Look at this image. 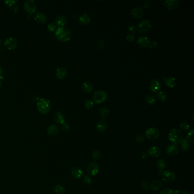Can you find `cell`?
I'll return each mask as SVG.
<instances>
[{"label": "cell", "instance_id": "53", "mask_svg": "<svg viewBox=\"0 0 194 194\" xmlns=\"http://www.w3.org/2000/svg\"><path fill=\"white\" fill-rule=\"evenodd\" d=\"M1 82L0 81V88H1Z\"/></svg>", "mask_w": 194, "mask_h": 194}, {"label": "cell", "instance_id": "13", "mask_svg": "<svg viewBox=\"0 0 194 194\" xmlns=\"http://www.w3.org/2000/svg\"><path fill=\"white\" fill-rule=\"evenodd\" d=\"M130 15L133 18L139 19L144 16V10L140 7H134L130 10Z\"/></svg>", "mask_w": 194, "mask_h": 194}, {"label": "cell", "instance_id": "7", "mask_svg": "<svg viewBox=\"0 0 194 194\" xmlns=\"http://www.w3.org/2000/svg\"><path fill=\"white\" fill-rule=\"evenodd\" d=\"M100 167L98 164L96 162H92L88 164L87 167V171L88 175L91 176H96L99 172Z\"/></svg>", "mask_w": 194, "mask_h": 194}, {"label": "cell", "instance_id": "38", "mask_svg": "<svg viewBox=\"0 0 194 194\" xmlns=\"http://www.w3.org/2000/svg\"><path fill=\"white\" fill-rule=\"evenodd\" d=\"M83 182L85 184V185L90 186L92 183V179L90 176H88V175H85L84 176Z\"/></svg>", "mask_w": 194, "mask_h": 194}, {"label": "cell", "instance_id": "1", "mask_svg": "<svg viewBox=\"0 0 194 194\" xmlns=\"http://www.w3.org/2000/svg\"><path fill=\"white\" fill-rule=\"evenodd\" d=\"M71 32L66 27H58L55 31V36L61 42H67L71 38Z\"/></svg>", "mask_w": 194, "mask_h": 194}, {"label": "cell", "instance_id": "14", "mask_svg": "<svg viewBox=\"0 0 194 194\" xmlns=\"http://www.w3.org/2000/svg\"><path fill=\"white\" fill-rule=\"evenodd\" d=\"M147 154L152 157L157 158L161 155L162 151L157 146H152L148 149Z\"/></svg>", "mask_w": 194, "mask_h": 194}, {"label": "cell", "instance_id": "28", "mask_svg": "<svg viewBox=\"0 0 194 194\" xmlns=\"http://www.w3.org/2000/svg\"><path fill=\"white\" fill-rule=\"evenodd\" d=\"M54 192L55 194H66V190L61 184H56L54 187Z\"/></svg>", "mask_w": 194, "mask_h": 194}, {"label": "cell", "instance_id": "5", "mask_svg": "<svg viewBox=\"0 0 194 194\" xmlns=\"http://www.w3.org/2000/svg\"><path fill=\"white\" fill-rule=\"evenodd\" d=\"M159 174L161 176L162 181L166 183H171L174 182L176 179L175 174L170 170H165L159 171Z\"/></svg>", "mask_w": 194, "mask_h": 194}, {"label": "cell", "instance_id": "42", "mask_svg": "<svg viewBox=\"0 0 194 194\" xmlns=\"http://www.w3.org/2000/svg\"><path fill=\"white\" fill-rule=\"evenodd\" d=\"M4 2L6 4L7 6L11 7V6L16 5L17 4V0H6V1H4Z\"/></svg>", "mask_w": 194, "mask_h": 194}, {"label": "cell", "instance_id": "52", "mask_svg": "<svg viewBox=\"0 0 194 194\" xmlns=\"http://www.w3.org/2000/svg\"><path fill=\"white\" fill-rule=\"evenodd\" d=\"M1 42H2V41H1V39H0V44H1Z\"/></svg>", "mask_w": 194, "mask_h": 194}, {"label": "cell", "instance_id": "23", "mask_svg": "<svg viewBox=\"0 0 194 194\" xmlns=\"http://www.w3.org/2000/svg\"><path fill=\"white\" fill-rule=\"evenodd\" d=\"M54 119L56 123L62 124L65 121V117L63 113L61 112H56L54 116Z\"/></svg>", "mask_w": 194, "mask_h": 194}, {"label": "cell", "instance_id": "8", "mask_svg": "<svg viewBox=\"0 0 194 194\" xmlns=\"http://www.w3.org/2000/svg\"><path fill=\"white\" fill-rule=\"evenodd\" d=\"M152 27V24L149 20L144 19L140 22L138 25L137 30L140 33H145L149 30Z\"/></svg>", "mask_w": 194, "mask_h": 194}, {"label": "cell", "instance_id": "27", "mask_svg": "<svg viewBox=\"0 0 194 194\" xmlns=\"http://www.w3.org/2000/svg\"><path fill=\"white\" fill-rule=\"evenodd\" d=\"M162 187V182L158 179L154 180L150 184V188L153 191H158Z\"/></svg>", "mask_w": 194, "mask_h": 194}, {"label": "cell", "instance_id": "11", "mask_svg": "<svg viewBox=\"0 0 194 194\" xmlns=\"http://www.w3.org/2000/svg\"><path fill=\"white\" fill-rule=\"evenodd\" d=\"M164 5L169 10H173L178 8L179 5V1L178 0H166L164 2Z\"/></svg>", "mask_w": 194, "mask_h": 194}, {"label": "cell", "instance_id": "50", "mask_svg": "<svg viewBox=\"0 0 194 194\" xmlns=\"http://www.w3.org/2000/svg\"><path fill=\"white\" fill-rule=\"evenodd\" d=\"M157 47V42L153 43L152 44V45L150 46V48H151V49H156Z\"/></svg>", "mask_w": 194, "mask_h": 194}, {"label": "cell", "instance_id": "3", "mask_svg": "<svg viewBox=\"0 0 194 194\" xmlns=\"http://www.w3.org/2000/svg\"><path fill=\"white\" fill-rule=\"evenodd\" d=\"M51 109V104L49 100L46 98H41L37 103V109L41 114L48 113Z\"/></svg>", "mask_w": 194, "mask_h": 194}, {"label": "cell", "instance_id": "48", "mask_svg": "<svg viewBox=\"0 0 194 194\" xmlns=\"http://www.w3.org/2000/svg\"><path fill=\"white\" fill-rule=\"evenodd\" d=\"M140 156H141V158H142V159H146V158H147L148 154H147V153H146V152H142Z\"/></svg>", "mask_w": 194, "mask_h": 194}, {"label": "cell", "instance_id": "41", "mask_svg": "<svg viewBox=\"0 0 194 194\" xmlns=\"http://www.w3.org/2000/svg\"><path fill=\"white\" fill-rule=\"evenodd\" d=\"M70 126L67 122L64 121L61 124V129L64 132H68L70 130Z\"/></svg>", "mask_w": 194, "mask_h": 194}, {"label": "cell", "instance_id": "19", "mask_svg": "<svg viewBox=\"0 0 194 194\" xmlns=\"http://www.w3.org/2000/svg\"><path fill=\"white\" fill-rule=\"evenodd\" d=\"M138 44L142 47H147L150 46V40L147 36H141L137 40Z\"/></svg>", "mask_w": 194, "mask_h": 194}, {"label": "cell", "instance_id": "46", "mask_svg": "<svg viewBox=\"0 0 194 194\" xmlns=\"http://www.w3.org/2000/svg\"><path fill=\"white\" fill-rule=\"evenodd\" d=\"M128 30L130 32H131L132 33H134L136 30V27L134 24H130L128 27Z\"/></svg>", "mask_w": 194, "mask_h": 194}, {"label": "cell", "instance_id": "34", "mask_svg": "<svg viewBox=\"0 0 194 194\" xmlns=\"http://www.w3.org/2000/svg\"><path fill=\"white\" fill-rule=\"evenodd\" d=\"M186 139L188 141L190 144H193L194 141V130L193 129H191L188 132Z\"/></svg>", "mask_w": 194, "mask_h": 194}, {"label": "cell", "instance_id": "40", "mask_svg": "<svg viewBox=\"0 0 194 194\" xmlns=\"http://www.w3.org/2000/svg\"><path fill=\"white\" fill-rule=\"evenodd\" d=\"M145 140V137L142 134H138L136 137V141L138 142V143H142Z\"/></svg>", "mask_w": 194, "mask_h": 194}, {"label": "cell", "instance_id": "12", "mask_svg": "<svg viewBox=\"0 0 194 194\" xmlns=\"http://www.w3.org/2000/svg\"><path fill=\"white\" fill-rule=\"evenodd\" d=\"M71 174L73 178L79 179L84 175L83 170L78 166H73L71 169Z\"/></svg>", "mask_w": 194, "mask_h": 194}, {"label": "cell", "instance_id": "39", "mask_svg": "<svg viewBox=\"0 0 194 194\" xmlns=\"http://www.w3.org/2000/svg\"><path fill=\"white\" fill-rule=\"evenodd\" d=\"M180 127L183 131H187L190 129V125L187 122H183L180 125Z\"/></svg>", "mask_w": 194, "mask_h": 194}, {"label": "cell", "instance_id": "43", "mask_svg": "<svg viewBox=\"0 0 194 194\" xmlns=\"http://www.w3.org/2000/svg\"><path fill=\"white\" fill-rule=\"evenodd\" d=\"M56 26L54 23H51L47 25V29L50 32H53L55 30Z\"/></svg>", "mask_w": 194, "mask_h": 194}, {"label": "cell", "instance_id": "4", "mask_svg": "<svg viewBox=\"0 0 194 194\" xmlns=\"http://www.w3.org/2000/svg\"><path fill=\"white\" fill-rule=\"evenodd\" d=\"M108 98V95L105 91L103 90H98L96 91L92 97L93 103L101 104L104 103Z\"/></svg>", "mask_w": 194, "mask_h": 194}, {"label": "cell", "instance_id": "29", "mask_svg": "<svg viewBox=\"0 0 194 194\" xmlns=\"http://www.w3.org/2000/svg\"><path fill=\"white\" fill-rule=\"evenodd\" d=\"M156 165H157V168L159 170L162 171V170L166 169L167 164H166V161L164 159H159L157 161Z\"/></svg>", "mask_w": 194, "mask_h": 194}, {"label": "cell", "instance_id": "16", "mask_svg": "<svg viewBox=\"0 0 194 194\" xmlns=\"http://www.w3.org/2000/svg\"><path fill=\"white\" fill-rule=\"evenodd\" d=\"M162 80L164 81V84L171 88H173L175 87L176 84V79L174 77L171 76H163L162 77Z\"/></svg>", "mask_w": 194, "mask_h": 194}, {"label": "cell", "instance_id": "36", "mask_svg": "<svg viewBox=\"0 0 194 194\" xmlns=\"http://www.w3.org/2000/svg\"><path fill=\"white\" fill-rule=\"evenodd\" d=\"M92 157L95 161H98L101 157V153L98 150H94L92 153Z\"/></svg>", "mask_w": 194, "mask_h": 194}, {"label": "cell", "instance_id": "18", "mask_svg": "<svg viewBox=\"0 0 194 194\" xmlns=\"http://www.w3.org/2000/svg\"><path fill=\"white\" fill-rule=\"evenodd\" d=\"M4 44H5V46H6V48L10 50H12L16 49L17 46V41L13 38H7L5 41Z\"/></svg>", "mask_w": 194, "mask_h": 194}, {"label": "cell", "instance_id": "30", "mask_svg": "<svg viewBox=\"0 0 194 194\" xmlns=\"http://www.w3.org/2000/svg\"><path fill=\"white\" fill-rule=\"evenodd\" d=\"M145 100L146 103L147 104H149L150 105H153L156 102V97L152 95H147L145 97Z\"/></svg>", "mask_w": 194, "mask_h": 194}, {"label": "cell", "instance_id": "31", "mask_svg": "<svg viewBox=\"0 0 194 194\" xmlns=\"http://www.w3.org/2000/svg\"><path fill=\"white\" fill-rule=\"evenodd\" d=\"M99 112H100V115L101 118L104 120H105L109 116V109L107 108H103L100 109Z\"/></svg>", "mask_w": 194, "mask_h": 194}, {"label": "cell", "instance_id": "6", "mask_svg": "<svg viewBox=\"0 0 194 194\" xmlns=\"http://www.w3.org/2000/svg\"><path fill=\"white\" fill-rule=\"evenodd\" d=\"M160 131L155 127H149L145 132L146 137L149 140L158 139L160 136Z\"/></svg>", "mask_w": 194, "mask_h": 194}, {"label": "cell", "instance_id": "9", "mask_svg": "<svg viewBox=\"0 0 194 194\" xmlns=\"http://www.w3.org/2000/svg\"><path fill=\"white\" fill-rule=\"evenodd\" d=\"M24 10L29 14H33L36 12V4L34 0H27L24 4Z\"/></svg>", "mask_w": 194, "mask_h": 194}, {"label": "cell", "instance_id": "17", "mask_svg": "<svg viewBox=\"0 0 194 194\" xmlns=\"http://www.w3.org/2000/svg\"><path fill=\"white\" fill-rule=\"evenodd\" d=\"M108 128V122L104 120L101 119L98 120L96 124V129L100 133H103L105 132Z\"/></svg>", "mask_w": 194, "mask_h": 194}, {"label": "cell", "instance_id": "32", "mask_svg": "<svg viewBox=\"0 0 194 194\" xmlns=\"http://www.w3.org/2000/svg\"><path fill=\"white\" fill-rule=\"evenodd\" d=\"M181 147L184 152H187L190 149V144L186 138H183L181 142Z\"/></svg>", "mask_w": 194, "mask_h": 194}, {"label": "cell", "instance_id": "22", "mask_svg": "<svg viewBox=\"0 0 194 194\" xmlns=\"http://www.w3.org/2000/svg\"><path fill=\"white\" fill-rule=\"evenodd\" d=\"M67 22V18L65 16L62 15L58 16L55 19V25L59 27H63V26L66 24Z\"/></svg>", "mask_w": 194, "mask_h": 194}, {"label": "cell", "instance_id": "33", "mask_svg": "<svg viewBox=\"0 0 194 194\" xmlns=\"http://www.w3.org/2000/svg\"><path fill=\"white\" fill-rule=\"evenodd\" d=\"M179 190H173L171 188H165L162 190L159 194H179Z\"/></svg>", "mask_w": 194, "mask_h": 194}, {"label": "cell", "instance_id": "45", "mask_svg": "<svg viewBox=\"0 0 194 194\" xmlns=\"http://www.w3.org/2000/svg\"><path fill=\"white\" fill-rule=\"evenodd\" d=\"M97 47L100 50H102L104 47V42L103 40H100L97 42Z\"/></svg>", "mask_w": 194, "mask_h": 194}, {"label": "cell", "instance_id": "35", "mask_svg": "<svg viewBox=\"0 0 194 194\" xmlns=\"http://www.w3.org/2000/svg\"><path fill=\"white\" fill-rule=\"evenodd\" d=\"M158 97L161 101H164L167 98V94L164 91H159L158 93Z\"/></svg>", "mask_w": 194, "mask_h": 194}, {"label": "cell", "instance_id": "24", "mask_svg": "<svg viewBox=\"0 0 194 194\" xmlns=\"http://www.w3.org/2000/svg\"><path fill=\"white\" fill-rule=\"evenodd\" d=\"M35 20L40 24H44L47 21V16L42 13L38 12L34 16Z\"/></svg>", "mask_w": 194, "mask_h": 194}, {"label": "cell", "instance_id": "10", "mask_svg": "<svg viewBox=\"0 0 194 194\" xmlns=\"http://www.w3.org/2000/svg\"><path fill=\"white\" fill-rule=\"evenodd\" d=\"M149 88L152 92L154 93H158L161 88V83L159 82L158 79H153L150 82Z\"/></svg>", "mask_w": 194, "mask_h": 194}, {"label": "cell", "instance_id": "47", "mask_svg": "<svg viewBox=\"0 0 194 194\" xmlns=\"http://www.w3.org/2000/svg\"><path fill=\"white\" fill-rule=\"evenodd\" d=\"M141 187L143 189L147 190L149 188V184L147 182H143L141 183Z\"/></svg>", "mask_w": 194, "mask_h": 194}, {"label": "cell", "instance_id": "20", "mask_svg": "<svg viewBox=\"0 0 194 194\" xmlns=\"http://www.w3.org/2000/svg\"><path fill=\"white\" fill-rule=\"evenodd\" d=\"M59 128L56 124H51L47 127V133L50 136H55L59 133Z\"/></svg>", "mask_w": 194, "mask_h": 194}, {"label": "cell", "instance_id": "15", "mask_svg": "<svg viewBox=\"0 0 194 194\" xmlns=\"http://www.w3.org/2000/svg\"><path fill=\"white\" fill-rule=\"evenodd\" d=\"M179 152L178 147L174 144H171L166 149V153L169 156L176 155Z\"/></svg>", "mask_w": 194, "mask_h": 194}, {"label": "cell", "instance_id": "2", "mask_svg": "<svg viewBox=\"0 0 194 194\" xmlns=\"http://www.w3.org/2000/svg\"><path fill=\"white\" fill-rule=\"evenodd\" d=\"M168 138L174 145L181 143L183 139L182 132L178 129H172L169 133Z\"/></svg>", "mask_w": 194, "mask_h": 194}, {"label": "cell", "instance_id": "44", "mask_svg": "<svg viewBox=\"0 0 194 194\" xmlns=\"http://www.w3.org/2000/svg\"><path fill=\"white\" fill-rule=\"evenodd\" d=\"M134 39H135V37L133 34H128L126 37V39L128 42H133Z\"/></svg>", "mask_w": 194, "mask_h": 194}, {"label": "cell", "instance_id": "26", "mask_svg": "<svg viewBox=\"0 0 194 194\" xmlns=\"http://www.w3.org/2000/svg\"><path fill=\"white\" fill-rule=\"evenodd\" d=\"M82 89L86 93H91L93 91L94 87L92 84L89 81H86L82 85Z\"/></svg>", "mask_w": 194, "mask_h": 194}, {"label": "cell", "instance_id": "49", "mask_svg": "<svg viewBox=\"0 0 194 194\" xmlns=\"http://www.w3.org/2000/svg\"><path fill=\"white\" fill-rule=\"evenodd\" d=\"M2 73H3V70H2V68L1 66H0V81L1 82L3 80V77L2 76Z\"/></svg>", "mask_w": 194, "mask_h": 194}, {"label": "cell", "instance_id": "21", "mask_svg": "<svg viewBox=\"0 0 194 194\" xmlns=\"http://www.w3.org/2000/svg\"><path fill=\"white\" fill-rule=\"evenodd\" d=\"M67 75V70L64 67H59L56 71V76L59 79H64Z\"/></svg>", "mask_w": 194, "mask_h": 194}, {"label": "cell", "instance_id": "51", "mask_svg": "<svg viewBox=\"0 0 194 194\" xmlns=\"http://www.w3.org/2000/svg\"><path fill=\"white\" fill-rule=\"evenodd\" d=\"M179 194H190V193L188 192V191H180Z\"/></svg>", "mask_w": 194, "mask_h": 194}, {"label": "cell", "instance_id": "25", "mask_svg": "<svg viewBox=\"0 0 194 194\" xmlns=\"http://www.w3.org/2000/svg\"><path fill=\"white\" fill-rule=\"evenodd\" d=\"M79 22L81 24L87 25L91 21V17L88 14H83L79 18Z\"/></svg>", "mask_w": 194, "mask_h": 194}, {"label": "cell", "instance_id": "37", "mask_svg": "<svg viewBox=\"0 0 194 194\" xmlns=\"http://www.w3.org/2000/svg\"><path fill=\"white\" fill-rule=\"evenodd\" d=\"M84 106L87 109H90L92 108L94 106V103L91 100H87L84 103Z\"/></svg>", "mask_w": 194, "mask_h": 194}]
</instances>
